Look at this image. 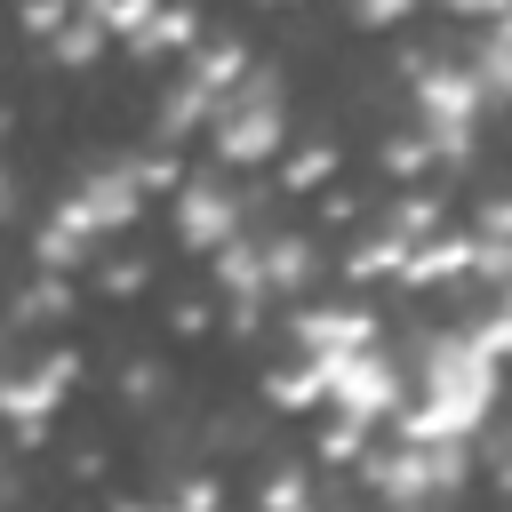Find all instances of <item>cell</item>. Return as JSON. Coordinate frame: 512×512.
<instances>
[{
    "instance_id": "cell-1",
    "label": "cell",
    "mask_w": 512,
    "mask_h": 512,
    "mask_svg": "<svg viewBox=\"0 0 512 512\" xmlns=\"http://www.w3.org/2000/svg\"><path fill=\"white\" fill-rule=\"evenodd\" d=\"M416 384H424L416 440H464L488 416V400H496V328H480V336H432Z\"/></svg>"
},
{
    "instance_id": "cell-2",
    "label": "cell",
    "mask_w": 512,
    "mask_h": 512,
    "mask_svg": "<svg viewBox=\"0 0 512 512\" xmlns=\"http://www.w3.org/2000/svg\"><path fill=\"white\" fill-rule=\"evenodd\" d=\"M320 400L352 424H376L400 408V368L376 352V344H344V352H320Z\"/></svg>"
},
{
    "instance_id": "cell-3",
    "label": "cell",
    "mask_w": 512,
    "mask_h": 512,
    "mask_svg": "<svg viewBox=\"0 0 512 512\" xmlns=\"http://www.w3.org/2000/svg\"><path fill=\"white\" fill-rule=\"evenodd\" d=\"M216 144H224L232 160H264V152L280 144V88H272V80H248V88L224 104Z\"/></svg>"
},
{
    "instance_id": "cell-4",
    "label": "cell",
    "mask_w": 512,
    "mask_h": 512,
    "mask_svg": "<svg viewBox=\"0 0 512 512\" xmlns=\"http://www.w3.org/2000/svg\"><path fill=\"white\" fill-rule=\"evenodd\" d=\"M176 224H184V240L216 248V240H232V224H240V200H232L216 176H200V184H184V200H176Z\"/></svg>"
},
{
    "instance_id": "cell-5",
    "label": "cell",
    "mask_w": 512,
    "mask_h": 512,
    "mask_svg": "<svg viewBox=\"0 0 512 512\" xmlns=\"http://www.w3.org/2000/svg\"><path fill=\"white\" fill-rule=\"evenodd\" d=\"M480 104H488V96H480V88H472L456 64H448V72H424V120H432L440 136H464Z\"/></svg>"
},
{
    "instance_id": "cell-6",
    "label": "cell",
    "mask_w": 512,
    "mask_h": 512,
    "mask_svg": "<svg viewBox=\"0 0 512 512\" xmlns=\"http://www.w3.org/2000/svg\"><path fill=\"white\" fill-rule=\"evenodd\" d=\"M128 208H136V184L128 176H96L88 200H72V224H120Z\"/></svg>"
},
{
    "instance_id": "cell-7",
    "label": "cell",
    "mask_w": 512,
    "mask_h": 512,
    "mask_svg": "<svg viewBox=\"0 0 512 512\" xmlns=\"http://www.w3.org/2000/svg\"><path fill=\"white\" fill-rule=\"evenodd\" d=\"M304 344H312V352H344V344H368V312H312V320H304Z\"/></svg>"
},
{
    "instance_id": "cell-8",
    "label": "cell",
    "mask_w": 512,
    "mask_h": 512,
    "mask_svg": "<svg viewBox=\"0 0 512 512\" xmlns=\"http://www.w3.org/2000/svg\"><path fill=\"white\" fill-rule=\"evenodd\" d=\"M400 8H408V0H368V16H400Z\"/></svg>"
}]
</instances>
